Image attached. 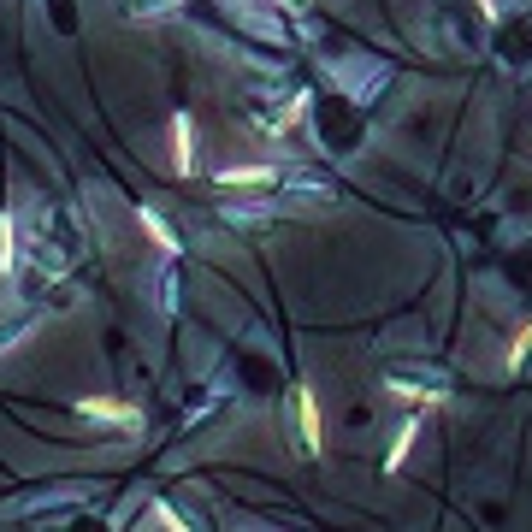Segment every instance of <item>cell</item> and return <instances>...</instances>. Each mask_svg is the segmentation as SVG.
Listing matches in <instances>:
<instances>
[{"instance_id": "cell-1", "label": "cell", "mask_w": 532, "mask_h": 532, "mask_svg": "<svg viewBox=\"0 0 532 532\" xmlns=\"http://www.w3.org/2000/svg\"><path fill=\"white\" fill-rule=\"evenodd\" d=\"M296 426H302V444L320 456V450H326V426H320V397H314V385H296Z\"/></svg>"}, {"instance_id": "cell-2", "label": "cell", "mask_w": 532, "mask_h": 532, "mask_svg": "<svg viewBox=\"0 0 532 532\" xmlns=\"http://www.w3.org/2000/svg\"><path fill=\"white\" fill-rule=\"evenodd\" d=\"M77 414H83V420H107V426H119V432H131L136 426V408L131 402H119V397H83L77 402Z\"/></svg>"}, {"instance_id": "cell-3", "label": "cell", "mask_w": 532, "mask_h": 532, "mask_svg": "<svg viewBox=\"0 0 532 532\" xmlns=\"http://www.w3.org/2000/svg\"><path fill=\"white\" fill-rule=\"evenodd\" d=\"M172 172H178V178L196 172V125H190V113L172 119Z\"/></svg>"}, {"instance_id": "cell-4", "label": "cell", "mask_w": 532, "mask_h": 532, "mask_svg": "<svg viewBox=\"0 0 532 532\" xmlns=\"http://www.w3.org/2000/svg\"><path fill=\"white\" fill-rule=\"evenodd\" d=\"M266 184H278L272 166H231V172H219V190H266Z\"/></svg>"}, {"instance_id": "cell-5", "label": "cell", "mask_w": 532, "mask_h": 532, "mask_svg": "<svg viewBox=\"0 0 532 532\" xmlns=\"http://www.w3.org/2000/svg\"><path fill=\"white\" fill-rule=\"evenodd\" d=\"M136 225H142V237H148V243H160L166 255H178V237H172V225H166L154 207H136Z\"/></svg>"}, {"instance_id": "cell-6", "label": "cell", "mask_w": 532, "mask_h": 532, "mask_svg": "<svg viewBox=\"0 0 532 532\" xmlns=\"http://www.w3.org/2000/svg\"><path fill=\"white\" fill-rule=\"evenodd\" d=\"M420 426H426V420H402L397 444H391V456H385V467H391V473H397V467L408 462V450H414V438H420Z\"/></svg>"}, {"instance_id": "cell-7", "label": "cell", "mask_w": 532, "mask_h": 532, "mask_svg": "<svg viewBox=\"0 0 532 532\" xmlns=\"http://www.w3.org/2000/svg\"><path fill=\"white\" fill-rule=\"evenodd\" d=\"M527 355H532V320L521 326V332H515V343H509V355H503V367H509V373H521V367H527Z\"/></svg>"}, {"instance_id": "cell-8", "label": "cell", "mask_w": 532, "mask_h": 532, "mask_svg": "<svg viewBox=\"0 0 532 532\" xmlns=\"http://www.w3.org/2000/svg\"><path fill=\"white\" fill-rule=\"evenodd\" d=\"M391 391H397L402 402H426V408H444V402H450L444 391H420V385H402V379H391Z\"/></svg>"}, {"instance_id": "cell-9", "label": "cell", "mask_w": 532, "mask_h": 532, "mask_svg": "<svg viewBox=\"0 0 532 532\" xmlns=\"http://www.w3.org/2000/svg\"><path fill=\"white\" fill-rule=\"evenodd\" d=\"M6 266H12V219L0 213V278H6Z\"/></svg>"}, {"instance_id": "cell-10", "label": "cell", "mask_w": 532, "mask_h": 532, "mask_svg": "<svg viewBox=\"0 0 532 532\" xmlns=\"http://www.w3.org/2000/svg\"><path fill=\"white\" fill-rule=\"evenodd\" d=\"M154 521H166V532H190V521H178V515H172V509H166V503H160V509H154Z\"/></svg>"}, {"instance_id": "cell-11", "label": "cell", "mask_w": 532, "mask_h": 532, "mask_svg": "<svg viewBox=\"0 0 532 532\" xmlns=\"http://www.w3.org/2000/svg\"><path fill=\"white\" fill-rule=\"evenodd\" d=\"M479 12H485V18H491V12H497V0H479Z\"/></svg>"}]
</instances>
